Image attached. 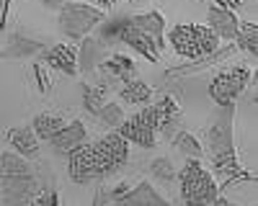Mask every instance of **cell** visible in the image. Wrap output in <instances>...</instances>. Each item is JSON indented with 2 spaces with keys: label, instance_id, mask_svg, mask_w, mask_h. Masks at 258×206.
Here are the masks:
<instances>
[{
  "label": "cell",
  "instance_id": "obj_1",
  "mask_svg": "<svg viewBox=\"0 0 258 206\" xmlns=\"http://www.w3.org/2000/svg\"><path fill=\"white\" fill-rule=\"evenodd\" d=\"M207 142H209V152H212L217 173L240 175L238 160H235V147H232V103H222L212 114Z\"/></svg>",
  "mask_w": 258,
  "mask_h": 206
},
{
  "label": "cell",
  "instance_id": "obj_2",
  "mask_svg": "<svg viewBox=\"0 0 258 206\" xmlns=\"http://www.w3.org/2000/svg\"><path fill=\"white\" fill-rule=\"evenodd\" d=\"M168 41L181 57H188V59L207 57L220 44L217 34H214L209 26H199V24H178L173 31H170Z\"/></svg>",
  "mask_w": 258,
  "mask_h": 206
},
{
  "label": "cell",
  "instance_id": "obj_3",
  "mask_svg": "<svg viewBox=\"0 0 258 206\" xmlns=\"http://www.w3.org/2000/svg\"><path fill=\"white\" fill-rule=\"evenodd\" d=\"M220 188L217 180H214L199 160H188L181 170V198L186 206H209L214 198H217Z\"/></svg>",
  "mask_w": 258,
  "mask_h": 206
},
{
  "label": "cell",
  "instance_id": "obj_4",
  "mask_svg": "<svg viewBox=\"0 0 258 206\" xmlns=\"http://www.w3.org/2000/svg\"><path fill=\"white\" fill-rule=\"evenodd\" d=\"M93 152H96V162H98V175H111L116 173L129 157V144L119 132L106 134L103 139L93 142Z\"/></svg>",
  "mask_w": 258,
  "mask_h": 206
},
{
  "label": "cell",
  "instance_id": "obj_5",
  "mask_svg": "<svg viewBox=\"0 0 258 206\" xmlns=\"http://www.w3.org/2000/svg\"><path fill=\"white\" fill-rule=\"evenodd\" d=\"M101 18H103L101 8H91V6H83V3H62L59 26L70 39H80L83 34H88Z\"/></svg>",
  "mask_w": 258,
  "mask_h": 206
},
{
  "label": "cell",
  "instance_id": "obj_6",
  "mask_svg": "<svg viewBox=\"0 0 258 206\" xmlns=\"http://www.w3.org/2000/svg\"><path fill=\"white\" fill-rule=\"evenodd\" d=\"M248 77H250V72L245 67H227V70L217 72V75L212 77V82H209L212 100L217 103V106H222V103H232L235 98L245 90Z\"/></svg>",
  "mask_w": 258,
  "mask_h": 206
},
{
  "label": "cell",
  "instance_id": "obj_7",
  "mask_svg": "<svg viewBox=\"0 0 258 206\" xmlns=\"http://www.w3.org/2000/svg\"><path fill=\"white\" fill-rule=\"evenodd\" d=\"M111 34H116L124 44H129L135 52H140L145 59H150V62H155L158 57H160V52H163V44L160 41H155L153 36H147L145 31H140L135 24H132V18H124L121 24H116L106 36H111Z\"/></svg>",
  "mask_w": 258,
  "mask_h": 206
},
{
  "label": "cell",
  "instance_id": "obj_8",
  "mask_svg": "<svg viewBox=\"0 0 258 206\" xmlns=\"http://www.w3.org/2000/svg\"><path fill=\"white\" fill-rule=\"evenodd\" d=\"M140 116L145 119L147 127L158 134V132H170V127L178 121L181 111H178V103L170 98V95H165V98H160L158 103H153V106L142 109Z\"/></svg>",
  "mask_w": 258,
  "mask_h": 206
},
{
  "label": "cell",
  "instance_id": "obj_9",
  "mask_svg": "<svg viewBox=\"0 0 258 206\" xmlns=\"http://www.w3.org/2000/svg\"><path fill=\"white\" fill-rule=\"evenodd\" d=\"M68 170H70V178L75 183H88L93 178H101L98 175V162H96V152H93V144H80L78 150H73L68 155Z\"/></svg>",
  "mask_w": 258,
  "mask_h": 206
},
{
  "label": "cell",
  "instance_id": "obj_10",
  "mask_svg": "<svg viewBox=\"0 0 258 206\" xmlns=\"http://www.w3.org/2000/svg\"><path fill=\"white\" fill-rule=\"evenodd\" d=\"M34 191L31 175H3L0 178V198L6 206H26Z\"/></svg>",
  "mask_w": 258,
  "mask_h": 206
},
{
  "label": "cell",
  "instance_id": "obj_11",
  "mask_svg": "<svg viewBox=\"0 0 258 206\" xmlns=\"http://www.w3.org/2000/svg\"><path fill=\"white\" fill-rule=\"evenodd\" d=\"M85 127H83V121H70V124H64V127L49 139L52 144V150L57 155H70L73 150H78L80 144H85Z\"/></svg>",
  "mask_w": 258,
  "mask_h": 206
},
{
  "label": "cell",
  "instance_id": "obj_12",
  "mask_svg": "<svg viewBox=\"0 0 258 206\" xmlns=\"http://www.w3.org/2000/svg\"><path fill=\"white\" fill-rule=\"evenodd\" d=\"M119 134L126 139V142H132V144H140V147L150 150L155 144V132L145 124V119L140 114L135 116H129L121 121V127H119Z\"/></svg>",
  "mask_w": 258,
  "mask_h": 206
},
{
  "label": "cell",
  "instance_id": "obj_13",
  "mask_svg": "<svg viewBox=\"0 0 258 206\" xmlns=\"http://www.w3.org/2000/svg\"><path fill=\"white\" fill-rule=\"evenodd\" d=\"M209 29L217 34V39H235V34H238V29H240V21L235 18V13L232 11H227V8H209Z\"/></svg>",
  "mask_w": 258,
  "mask_h": 206
},
{
  "label": "cell",
  "instance_id": "obj_14",
  "mask_svg": "<svg viewBox=\"0 0 258 206\" xmlns=\"http://www.w3.org/2000/svg\"><path fill=\"white\" fill-rule=\"evenodd\" d=\"M44 62L49 67L64 72V75H75L78 72V62H75V49L68 47V44H57L52 49H47L44 54Z\"/></svg>",
  "mask_w": 258,
  "mask_h": 206
},
{
  "label": "cell",
  "instance_id": "obj_15",
  "mask_svg": "<svg viewBox=\"0 0 258 206\" xmlns=\"http://www.w3.org/2000/svg\"><path fill=\"white\" fill-rule=\"evenodd\" d=\"M119 206H168V201L158 196L150 183H140L137 188H132L126 196L119 198Z\"/></svg>",
  "mask_w": 258,
  "mask_h": 206
},
{
  "label": "cell",
  "instance_id": "obj_16",
  "mask_svg": "<svg viewBox=\"0 0 258 206\" xmlns=\"http://www.w3.org/2000/svg\"><path fill=\"white\" fill-rule=\"evenodd\" d=\"M8 142H11V147L18 152V155H24V157H36L39 155V144H36V137L31 129H11L8 132Z\"/></svg>",
  "mask_w": 258,
  "mask_h": 206
},
{
  "label": "cell",
  "instance_id": "obj_17",
  "mask_svg": "<svg viewBox=\"0 0 258 206\" xmlns=\"http://www.w3.org/2000/svg\"><path fill=\"white\" fill-rule=\"evenodd\" d=\"M103 70L109 72L111 77H119L121 82L135 80V75H137L135 62L129 59V57H124V54H114V57H109V59L103 62Z\"/></svg>",
  "mask_w": 258,
  "mask_h": 206
},
{
  "label": "cell",
  "instance_id": "obj_18",
  "mask_svg": "<svg viewBox=\"0 0 258 206\" xmlns=\"http://www.w3.org/2000/svg\"><path fill=\"white\" fill-rule=\"evenodd\" d=\"M132 24H135L140 31H145L147 36H153L155 41H160V44H163V29H165V18H163V13L153 11V13L135 16V18H132Z\"/></svg>",
  "mask_w": 258,
  "mask_h": 206
},
{
  "label": "cell",
  "instance_id": "obj_19",
  "mask_svg": "<svg viewBox=\"0 0 258 206\" xmlns=\"http://www.w3.org/2000/svg\"><path fill=\"white\" fill-rule=\"evenodd\" d=\"M150 95H153L150 85H147V82H142V80H137V77L129 80V82H124V88H121V100L135 103V106H140V103H147Z\"/></svg>",
  "mask_w": 258,
  "mask_h": 206
},
{
  "label": "cell",
  "instance_id": "obj_20",
  "mask_svg": "<svg viewBox=\"0 0 258 206\" xmlns=\"http://www.w3.org/2000/svg\"><path fill=\"white\" fill-rule=\"evenodd\" d=\"M62 127H64V121H62L59 116H52V114H39V116L34 119V132H36V137L47 139V142H49Z\"/></svg>",
  "mask_w": 258,
  "mask_h": 206
},
{
  "label": "cell",
  "instance_id": "obj_21",
  "mask_svg": "<svg viewBox=\"0 0 258 206\" xmlns=\"http://www.w3.org/2000/svg\"><path fill=\"white\" fill-rule=\"evenodd\" d=\"M235 39H238V47L253 57L255 49H258V26L253 24V21H245V24L238 29V34H235Z\"/></svg>",
  "mask_w": 258,
  "mask_h": 206
},
{
  "label": "cell",
  "instance_id": "obj_22",
  "mask_svg": "<svg viewBox=\"0 0 258 206\" xmlns=\"http://www.w3.org/2000/svg\"><path fill=\"white\" fill-rule=\"evenodd\" d=\"M36 49H41V41L24 39V36H11L8 49L3 52V57H26V54H34Z\"/></svg>",
  "mask_w": 258,
  "mask_h": 206
},
{
  "label": "cell",
  "instance_id": "obj_23",
  "mask_svg": "<svg viewBox=\"0 0 258 206\" xmlns=\"http://www.w3.org/2000/svg\"><path fill=\"white\" fill-rule=\"evenodd\" d=\"M109 98V85H85V109L91 114H98L103 103Z\"/></svg>",
  "mask_w": 258,
  "mask_h": 206
},
{
  "label": "cell",
  "instance_id": "obj_24",
  "mask_svg": "<svg viewBox=\"0 0 258 206\" xmlns=\"http://www.w3.org/2000/svg\"><path fill=\"white\" fill-rule=\"evenodd\" d=\"M176 147L183 152V155H188V157H194V160H199L202 155H204V147L194 139L188 132H178L176 134Z\"/></svg>",
  "mask_w": 258,
  "mask_h": 206
},
{
  "label": "cell",
  "instance_id": "obj_25",
  "mask_svg": "<svg viewBox=\"0 0 258 206\" xmlns=\"http://www.w3.org/2000/svg\"><path fill=\"white\" fill-rule=\"evenodd\" d=\"M101 54H103V44H98L96 39H85L83 41V62H85V70H91L96 62L101 59Z\"/></svg>",
  "mask_w": 258,
  "mask_h": 206
},
{
  "label": "cell",
  "instance_id": "obj_26",
  "mask_svg": "<svg viewBox=\"0 0 258 206\" xmlns=\"http://www.w3.org/2000/svg\"><path fill=\"white\" fill-rule=\"evenodd\" d=\"M106 127H119L121 124V119H124V114H121V106L119 103H103L101 106V111L96 114Z\"/></svg>",
  "mask_w": 258,
  "mask_h": 206
},
{
  "label": "cell",
  "instance_id": "obj_27",
  "mask_svg": "<svg viewBox=\"0 0 258 206\" xmlns=\"http://www.w3.org/2000/svg\"><path fill=\"white\" fill-rule=\"evenodd\" d=\"M3 175H31L26 162L16 155H3Z\"/></svg>",
  "mask_w": 258,
  "mask_h": 206
},
{
  "label": "cell",
  "instance_id": "obj_28",
  "mask_svg": "<svg viewBox=\"0 0 258 206\" xmlns=\"http://www.w3.org/2000/svg\"><path fill=\"white\" fill-rule=\"evenodd\" d=\"M150 170H153V175L163 178V180H173L176 178V170H173V165H170L168 157H158L150 162Z\"/></svg>",
  "mask_w": 258,
  "mask_h": 206
},
{
  "label": "cell",
  "instance_id": "obj_29",
  "mask_svg": "<svg viewBox=\"0 0 258 206\" xmlns=\"http://www.w3.org/2000/svg\"><path fill=\"white\" fill-rule=\"evenodd\" d=\"M36 206H57V193L52 188H44L41 193H36Z\"/></svg>",
  "mask_w": 258,
  "mask_h": 206
},
{
  "label": "cell",
  "instance_id": "obj_30",
  "mask_svg": "<svg viewBox=\"0 0 258 206\" xmlns=\"http://www.w3.org/2000/svg\"><path fill=\"white\" fill-rule=\"evenodd\" d=\"M212 3L217 6V8H227V11H235V8H238V6L232 3V0H212Z\"/></svg>",
  "mask_w": 258,
  "mask_h": 206
},
{
  "label": "cell",
  "instance_id": "obj_31",
  "mask_svg": "<svg viewBox=\"0 0 258 206\" xmlns=\"http://www.w3.org/2000/svg\"><path fill=\"white\" fill-rule=\"evenodd\" d=\"M209 206H235V203H232V201H227V198H220V196H217V198H214Z\"/></svg>",
  "mask_w": 258,
  "mask_h": 206
},
{
  "label": "cell",
  "instance_id": "obj_32",
  "mask_svg": "<svg viewBox=\"0 0 258 206\" xmlns=\"http://www.w3.org/2000/svg\"><path fill=\"white\" fill-rule=\"evenodd\" d=\"M41 3H44V6H49V8H59V6L64 3V0H41Z\"/></svg>",
  "mask_w": 258,
  "mask_h": 206
},
{
  "label": "cell",
  "instance_id": "obj_33",
  "mask_svg": "<svg viewBox=\"0 0 258 206\" xmlns=\"http://www.w3.org/2000/svg\"><path fill=\"white\" fill-rule=\"evenodd\" d=\"M96 3H98L101 8H111V6L116 3V0H96Z\"/></svg>",
  "mask_w": 258,
  "mask_h": 206
},
{
  "label": "cell",
  "instance_id": "obj_34",
  "mask_svg": "<svg viewBox=\"0 0 258 206\" xmlns=\"http://www.w3.org/2000/svg\"><path fill=\"white\" fill-rule=\"evenodd\" d=\"M232 3L238 6V8H243V6H245V0H232Z\"/></svg>",
  "mask_w": 258,
  "mask_h": 206
},
{
  "label": "cell",
  "instance_id": "obj_35",
  "mask_svg": "<svg viewBox=\"0 0 258 206\" xmlns=\"http://www.w3.org/2000/svg\"><path fill=\"white\" fill-rule=\"evenodd\" d=\"M129 3H137V0H129Z\"/></svg>",
  "mask_w": 258,
  "mask_h": 206
}]
</instances>
